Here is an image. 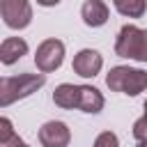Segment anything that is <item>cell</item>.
Instances as JSON below:
<instances>
[{
	"instance_id": "cell-1",
	"label": "cell",
	"mask_w": 147,
	"mask_h": 147,
	"mask_svg": "<svg viewBox=\"0 0 147 147\" xmlns=\"http://www.w3.org/2000/svg\"><path fill=\"white\" fill-rule=\"evenodd\" d=\"M106 85L110 87V92L138 96L140 92L147 90V71L136 69V67H126V64H117L106 74Z\"/></svg>"
},
{
	"instance_id": "cell-2",
	"label": "cell",
	"mask_w": 147,
	"mask_h": 147,
	"mask_svg": "<svg viewBox=\"0 0 147 147\" xmlns=\"http://www.w3.org/2000/svg\"><path fill=\"white\" fill-rule=\"evenodd\" d=\"M115 55L136 62H147V30L133 23L122 25L115 39Z\"/></svg>"
},
{
	"instance_id": "cell-3",
	"label": "cell",
	"mask_w": 147,
	"mask_h": 147,
	"mask_svg": "<svg viewBox=\"0 0 147 147\" xmlns=\"http://www.w3.org/2000/svg\"><path fill=\"white\" fill-rule=\"evenodd\" d=\"M64 62V44L55 37L51 39H44L39 46H37V53H34V64L39 69V74H53L62 67Z\"/></svg>"
},
{
	"instance_id": "cell-4",
	"label": "cell",
	"mask_w": 147,
	"mask_h": 147,
	"mask_svg": "<svg viewBox=\"0 0 147 147\" xmlns=\"http://www.w3.org/2000/svg\"><path fill=\"white\" fill-rule=\"evenodd\" d=\"M0 16L7 28L23 30L32 23V5L28 0H0Z\"/></svg>"
},
{
	"instance_id": "cell-5",
	"label": "cell",
	"mask_w": 147,
	"mask_h": 147,
	"mask_svg": "<svg viewBox=\"0 0 147 147\" xmlns=\"http://www.w3.org/2000/svg\"><path fill=\"white\" fill-rule=\"evenodd\" d=\"M71 69L74 74H78L80 78H94L101 69H103V57L99 51L94 48H83L74 55V62H71Z\"/></svg>"
},
{
	"instance_id": "cell-6",
	"label": "cell",
	"mask_w": 147,
	"mask_h": 147,
	"mask_svg": "<svg viewBox=\"0 0 147 147\" xmlns=\"http://www.w3.org/2000/svg\"><path fill=\"white\" fill-rule=\"evenodd\" d=\"M39 142H41V147H69L71 131H69V126L64 122L51 119V122L41 124V129H39Z\"/></svg>"
},
{
	"instance_id": "cell-7",
	"label": "cell",
	"mask_w": 147,
	"mask_h": 147,
	"mask_svg": "<svg viewBox=\"0 0 147 147\" xmlns=\"http://www.w3.org/2000/svg\"><path fill=\"white\" fill-rule=\"evenodd\" d=\"M108 5L103 0H85L80 7V18L87 28H101L108 23Z\"/></svg>"
},
{
	"instance_id": "cell-8",
	"label": "cell",
	"mask_w": 147,
	"mask_h": 147,
	"mask_svg": "<svg viewBox=\"0 0 147 147\" xmlns=\"http://www.w3.org/2000/svg\"><path fill=\"white\" fill-rule=\"evenodd\" d=\"M103 106H106V99H103V94L96 87H92V85H78V110L96 115V113L103 110Z\"/></svg>"
},
{
	"instance_id": "cell-9",
	"label": "cell",
	"mask_w": 147,
	"mask_h": 147,
	"mask_svg": "<svg viewBox=\"0 0 147 147\" xmlns=\"http://www.w3.org/2000/svg\"><path fill=\"white\" fill-rule=\"evenodd\" d=\"M23 55H28V41L23 37H7L5 41H0V62L2 64L11 67Z\"/></svg>"
},
{
	"instance_id": "cell-10",
	"label": "cell",
	"mask_w": 147,
	"mask_h": 147,
	"mask_svg": "<svg viewBox=\"0 0 147 147\" xmlns=\"http://www.w3.org/2000/svg\"><path fill=\"white\" fill-rule=\"evenodd\" d=\"M53 101H55V106H60L64 110L78 108V85H74V83L57 85L55 92H53Z\"/></svg>"
},
{
	"instance_id": "cell-11",
	"label": "cell",
	"mask_w": 147,
	"mask_h": 147,
	"mask_svg": "<svg viewBox=\"0 0 147 147\" xmlns=\"http://www.w3.org/2000/svg\"><path fill=\"white\" fill-rule=\"evenodd\" d=\"M16 101H21L16 76H0V108H7Z\"/></svg>"
},
{
	"instance_id": "cell-12",
	"label": "cell",
	"mask_w": 147,
	"mask_h": 147,
	"mask_svg": "<svg viewBox=\"0 0 147 147\" xmlns=\"http://www.w3.org/2000/svg\"><path fill=\"white\" fill-rule=\"evenodd\" d=\"M113 7L126 18H140L147 11V2L145 0H115Z\"/></svg>"
},
{
	"instance_id": "cell-13",
	"label": "cell",
	"mask_w": 147,
	"mask_h": 147,
	"mask_svg": "<svg viewBox=\"0 0 147 147\" xmlns=\"http://www.w3.org/2000/svg\"><path fill=\"white\" fill-rule=\"evenodd\" d=\"M133 138L136 147H147V101H145V113L133 122Z\"/></svg>"
},
{
	"instance_id": "cell-14",
	"label": "cell",
	"mask_w": 147,
	"mask_h": 147,
	"mask_svg": "<svg viewBox=\"0 0 147 147\" xmlns=\"http://www.w3.org/2000/svg\"><path fill=\"white\" fill-rule=\"evenodd\" d=\"M92 147H119V138L113 133V131H103L94 138V145Z\"/></svg>"
},
{
	"instance_id": "cell-15",
	"label": "cell",
	"mask_w": 147,
	"mask_h": 147,
	"mask_svg": "<svg viewBox=\"0 0 147 147\" xmlns=\"http://www.w3.org/2000/svg\"><path fill=\"white\" fill-rule=\"evenodd\" d=\"M11 136H16V131H14V124H11V119H9V117H0V142L9 140Z\"/></svg>"
},
{
	"instance_id": "cell-16",
	"label": "cell",
	"mask_w": 147,
	"mask_h": 147,
	"mask_svg": "<svg viewBox=\"0 0 147 147\" xmlns=\"http://www.w3.org/2000/svg\"><path fill=\"white\" fill-rule=\"evenodd\" d=\"M0 147H25V142H23V138H21V136H11L9 140L0 142Z\"/></svg>"
},
{
	"instance_id": "cell-17",
	"label": "cell",
	"mask_w": 147,
	"mask_h": 147,
	"mask_svg": "<svg viewBox=\"0 0 147 147\" xmlns=\"http://www.w3.org/2000/svg\"><path fill=\"white\" fill-rule=\"evenodd\" d=\"M25 147H30V145H28V142H25Z\"/></svg>"
}]
</instances>
